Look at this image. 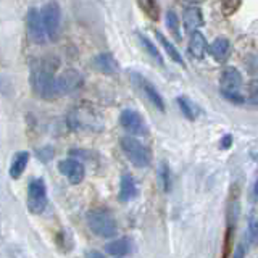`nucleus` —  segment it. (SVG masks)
<instances>
[{
    "mask_svg": "<svg viewBox=\"0 0 258 258\" xmlns=\"http://www.w3.org/2000/svg\"><path fill=\"white\" fill-rule=\"evenodd\" d=\"M31 86L32 91L40 99L52 100L58 97L56 92V76L55 67H52L48 61H39L31 73Z\"/></svg>",
    "mask_w": 258,
    "mask_h": 258,
    "instance_id": "obj_1",
    "label": "nucleus"
},
{
    "mask_svg": "<svg viewBox=\"0 0 258 258\" xmlns=\"http://www.w3.org/2000/svg\"><path fill=\"white\" fill-rule=\"evenodd\" d=\"M86 220H87L89 229L99 237L110 239V237L115 236L116 231H118L115 218L111 216V213L108 212V210H103V208L91 210V212L86 215Z\"/></svg>",
    "mask_w": 258,
    "mask_h": 258,
    "instance_id": "obj_2",
    "label": "nucleus"
},
{
    "mask_svg": "<svg viewBox=\"0 0 258 258\" xmlns=\"http://www.w3.org/2000/svg\"><path fill=\"white\" fill-rule=\"evenodd\" d=\"M121 150L126 155V158L137 168H145L150 165V152L145 147L141 141H137L136 137H121L119 141Z\"/></svg>",
    "mask_w": 258,
    "mask_h": 258,
    "instance_id": "obj_3",
    "label": "nucleus"
},
{
    "mask_svg": "<svg viewBox=\"0 0 258 258\" xmlns=\"http://www.w3.org/2000/svg\"><path fill=\"white\" fill-rule=\"evenodd\" d=\"M47 189L42 177L32 179L28 185V210L32 215H40L47 208Z\"/></svg>",
    "mask_w": 258,
    "mask_h": 258,
    "instance_id": "obj_4",
    "label": "nucleus"
},
{
    "mask_svg": "<svg viewBox=\"0 0 258 258\" xmlns=\"http://www.w3.org/2000/svg\"><path fill=\"white\" fill-rule=\"evenodd\" d=\"M42 21L47 31V36L50 40H56L60 34V24H61V10L56 2H48L40 10Z\"/></svg>",
    "mask_w": 258,
    "mask_h": 258,
    "instance_id": "obj_5",
    "label": "nucleus"
},
{
    "mask_svg": "<svg viewBox=\"0 0 258 258\" xmlns=\"http://www.w3.org/2000/svg\"><path fill=\"white\" fill-rule=\"evenodd\" d=\"M26 31L28 37L31 39V42L34 44H44L47 36V31L42 21V15L37 8H29L26 15Z\"/></svg>",
    "mask_w": 258,
    "mask_h": 258,
    "instance_id": "obj_6",
    "label": "nucleus"
},
{
    "mask_svg": "<svg viewBox=\"0 0 258 258\" xmlns=\"http://www.w3.org/2000/svg\"><path fill=\"white\" fill-rule=\"evenodd\" d=\"M131 78H133L134 86L139 89V92H142L145 97H147V100L153 105V107H155L157 110H160V111H165L163 97L160 95V92L157 91V89L153 87L142 75H139V73H131Z\"/></svg>",
    "mask_w": 258,
    "mask_h": 258,
    "instance_id": "obj_7",
    "label": "nucleus"
},
{
    "mask_svg": "<svg viewBox=\"0 0 258 258\" xmlns=\"http://www.w3.org/2000/svg\"><path fill=\"white\" fill-rule=\"evenodd\" d=\"M81 86H83V76L76 70H64L56 76V92H58V97L75 92Z\"/></svg>",
    "mask_w": 258,
    "mask_h": 258,
    "instance_id": "obj_8",
    "label": "nucleus"
},
{
    "mask_svg": "<svg viewBox=\"0 0 258 258\" xmlns=\"http://www.w3.org/2000/svg\"><path fill=\"white\" fill-rule=\"evenodd\" d=\"M119 123L129 134L134 136H145L149 133V127L145 119L142 118L141 113H137L134 110H124L119 115Z\"/></svg>",
    "mask_w": 258,
    "mask_h": 258,
    "instance_id": "obj_9",
    "label": "nucleus"
},
{
    "mask_svg": "<svg viewBox=\"0 0 258 258\" xmlns=\"http://www.w3.org/2000/svg\"><path fill=\"white\" fill-rule=\"evenodd\" d=\"M58 169L60 173L67 177V179L71 184H81L84 181V176H86V168L81 161L75 160V158H67V160H61L58 163Z\"/></svg>",
    "mask_w": 258,
    "mask_h": 258,
    "instance_id": "obj_10",
    "label": "nucleus"
},
{
    "mask_svg": "<svg viewBox=\"0 0 258 258\" xmlns=\"http://www.w3.org/2000/svg\"><path fill=\"white\" fill-rule=\"evenodd\" d=\"M242 87V76L240 73L232 68V67H228L224 68L221 76H220V89L224 95H231V94H239Z\"/></svg>",
    "mask_w": 258,
    "mask_h": 258,
    "instance_id": "obj_11",
    "label": "nucleus"
},
{
    "mask_svg": "<svg viewBox=\"0 0 258 258\" xmlns=\"http://www.w3.org/2000/svg\"><path fill=\"white\" fill-rule=\"evenodd\" d=\"M92 67L97 71L103 73V75H115V73L119 71L116 58L111 53H108V52L97 53L94 58H92Z\"/></svg>",
    "mask_w": 258,
    "mask_h": 258,
    "instance_id": "obj_12",
    "label": "nucleus"
},
{
    "mask_svg": "<svg viewBox=\"0 0 258 258\" xmlns=\"http://www.w3.org/2000/svg\"><path fill=\"white\" fill-rule=\"evenodd\" d=\"M208 52L210 55L213 56V58L216 61H226L229 58V55H231V44H229V40L226 39V37H216L212 45L208 47Z\"/></svg>",
    "mask_w": 258,
    "mask_h": 258,
    "instance_id": "obj_13",
    "label": "nucleus"
},
{
    "mask_svg": "<svg viewBox=\"0 0 258 258\" xmlns=\"http://www.w3.org/2000/svg\"><path fill=\"white\" fill-rule=\"evenodd\" d=\"M137 184L134 181V177L131 174H124L121 177V184H119V194H118V199L119 202H131L137 197Z\"/></svg>",
    "mask_w": 258,
    "mask_h": 258,
    "instance_id": "obj_14",
    "label": "nucleus"
},
{
    "mask_svg": "<svg viewBox=\"0 0 258 258\" xmlns=\"http://www.w3.org/2000/svg\"><path fill=\"white\" fill-rule=\"evenodd\" d=\"M133 248H134V244L129 237H121L113 242H108V244L105 245L107 253L111 256H126L133 252Z\"/></svg>",
    "mask_w": 258,
    "mask_h": 258,
    "instance_id": "obj_15",
    "label": "nucleus"
},
{
    "mask_svg": "<svg viewBox=\"0 0 258 258\" xmlns=\"http://www.w3.org/2000/svg\"><path fill=\"white\" fill-rule=\"evenodd\" d=\"M182 23L184 28L187 31H196L197 28H200L204 24V15H202V10L199 7H189L185 8L182 13Z\"/></svg>",
    "mask_w": 258,
    "mask_h": 258,
    "instance_id": "obj_16",
    "label": "nucleus"
},
{
    "mask_svg": "<svg viewBox=\"0 0 258 258\" xmlns=\"http://www.w3.org/2000/svg\"><path fill=\"white\" fill-rule=\"evenodd\" d=\"M207 50H208V44H207L205 36L199 31H192V36L189 40L190 55L196 56V58H204V56L207 55Z\"/></svg>",
    "mask_w": 258,
    "mask_h": 258,
    "instance_id": "obj_17",
    "label": "nucleus"
},
{
    "mask_svg": "<svg viewBox=\"0 0 258 258\" xmlns=\"http://www.w3.org/2000/svg\"><path fill=\"white\" fill-rule=\"evenodd\" d=\"M28 161H29V152H16L15 157L12 160V165H10V176L13 179H18V177L23 174V171L26 169L28 166Z\"/></svg>",
    "mask_w": 258,
    "mask_h": 258,
    "instance_id": "obj_18",
    "label": "nucleus"
},
{
    "mask_svg": "<svg viewBox=\"0 0 258 258\" xmlns=\"http://www.w3.org/2000/svg\"><path fill=\"white\" fill-rule=\"evenodd\" d=\"M157 39L160 40V44L163 45V48H165V52H166V55L171 58L174 63H177L179 67H185V61H184V58H182V55L177 52V48L171 44V40H168L163 34H161L160 31H157Z\"/></svg>",
    "mask_w": 258,
    "mask_h": 258,
    "instance_id": "obj_19",
    "label": "nucleus"
},
{
    "mask_svg": "<svg viewBox=\"0 0 258 258\" xmlns=\"http://www.w3.org/2000/svg\"><path fill=\"white\" fill-rule=\"evenodd\" d=\"M137 37H139V44L142 45L144 50L149 53L150 58H153L158 64H163V56H161V53L158 52V48L153 45L152 40L149 37H145L144 34H137Z\"/></svg>",
    "mask_w": 258,
    "mask_h": 258,
    "instance_id": "obj_20",
    "label": "nucleus"
},
{
    "mask_svg": "<svg viewBox=\"0 0 258 258\" xmlns=\"http://www.w3.org/2000/svg\"><path fill=\"white\" fill-rule=\"evenodd\" d=\"M137 5L144 12V15H147L150 20L157 21L160 18V7L157 0H137Z\"/></svg>",
    "mask_w": 258,
    "mask_h": 258,
    "instance_id": "obj_21",
    "label": "nucleus"
},
{
    "mask_svg": "<svg viewBox=\"0 0 258 258\" xmlns=\"http://www.w3.org/2000/svg\"><path fill=\"white\" fill-rule=\"evenodd\" d=\"M177 103H179V108L184 113V116L187 119H196L199 115V107L192 100H189L187 97H177Z\"/></svg>",
    "mask_w": 258,
    "mask_h": 258,
    "instance_id": "obj_22",
    "label": "nucleus"
},
{
    "mask_svg": "<svg viewBox=\"0 0 258 258\" xmlns=\"http://www.w3.org/2000/svg\"><path fill=\"white\" fill-rule=\"evenodd\" d=\"M166 28L169 29V32L177 39V40H181V31H179V20H177V15L173 12V10H169L166 13Z\"/></svg>",
    "mask_w": 258,
    "mask_h": 258,
    "instance_id": "obj_23",
    "label": "nucleus"
},
{
    "mask_svg": "<svg viewBox=\"0 0 258 258\" xmlns=\"http://www.w3.org/2000/svg\"><path fill=\"white\" fill-rule=\"evenodd\" d=\"M160 177H161V184H163V190L168 192L171 189V176H169V166L165 161L160 165Z\"/></svg>",
    "mask_w": 258,
    "mask_h": 258,
    "instance_id": "obj_24",
    "label": "nucleus"
},
{
    "mask_svg": "<svg viewBox=\"0 0 258 258\" xmlns=\"http://www.w3.org/2000/svg\"><path fill=\"white\" fill-rule=\"evenodd\" d=\"M248 240L253 245H258V218H252L248 223Z\"/></svg>",
    "mask_w": 258,
    "mask_h": 258,
    "instance_id": "obj_25",
    "label": "nucleus"
},
{
    "mask_svg": "<svg viewBox=\"0 0 258 258\" xmlns=\"http://www.w3.org/2000/svg\"><path fill=\"white\" fill-rule=\"evenodd\" d=\"M240 7V0H223L221 10L226 16L232 15L234 12H237V8Z\"/></svg>",
    "mask_w": 258,
    "mask_h": 258,
    "instance_id": "obj_26",
    "label": "nucleus"
},
{
    "mask_svg": "<svg viewBox=\"0 0 258 258\" xmlns=\"http://www.w3.org/2000/svg\"><path fill=\"white\" fill-rule=\"evenodd\" d=\"M232 232H234V226H228V231H226V236H224V252H223V256H229L231 252L229 248L232 245Z\"/></svg>",
    "mask_w": 258,
    "mask_h": 258,
    "instance_id": "obj_27",
    "label": "nucleus"
},
{
    "mask_svg": "<svg viewBox=\"0 0 258 258\" xmlns=\"http://www.w3.org/2000/svg\"><path fill=\"white\" fill-rule=\"evenodd\" d=\"M231 142H232V137H231V136H224V137H223V141H221V147H223V149L231 147Z\"/></svg>",
    "mask_w": 258,
    "mask_h": 258,
    "instance_id": "obj_28",
    "label": "nucleus"
},
{
    "mask_svg": "<svg viewBox=\"0 0 258 258\" xmlns=\"http://www.w3.org/2000/svg\"><path fill=\"white\" fill-rule=\"evenodd\" d=\"M86 256H102V253L100 252H92V250H91V252H86Z\"/></svg>",
    "mask_w": 258,
    "mask_h": 258,
    "instance_id": "obj_29",
    "label": "nucleus"
},
{
    "mask_svg": "<svg viewBox=\"0 0 258 258\" xmlns=\"http://www.w3.org/2000/svg\"><path fill=\"white\" fill-rule=\"evenodd\" d=\"M253 192H255V196L258 197V179H256V182H255V187H253Z\"/></svg>",
    "mask_w": 258,
    "mask_h": 258,
    "instance_id": "obj_30",
    "label": "nucleus"
}]
</instances>
